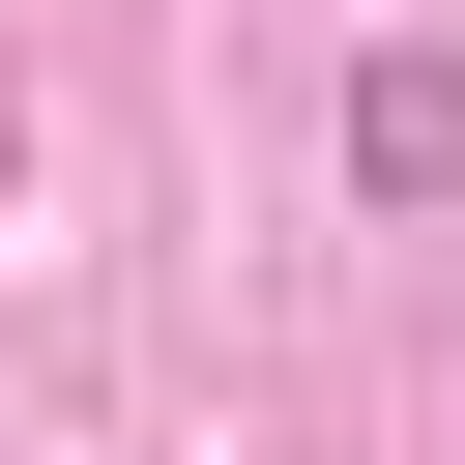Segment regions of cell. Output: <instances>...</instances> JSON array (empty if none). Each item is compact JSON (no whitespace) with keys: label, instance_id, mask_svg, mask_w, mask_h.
Instances as JSON below:
<instances>
[{"label":"cell","instance_id":"1","mask_svg":"<svg viewBox=\"0 0 465 465\" xmlns=\"http://www.w3.org/2000/svg\"><path fill=\"white\" fill-rule=\"evenodd\" d=\"M349 174H378V203H465V58H436V29L349 58Z\"/></svg>","mask_w":465,"mask_h":465}]
</instances>
